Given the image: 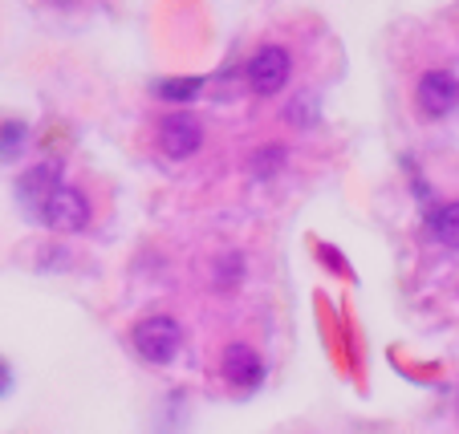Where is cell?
Wrapping results in <instances>:
<instances>
[{
    "label": "cell",
    "mask_w": 459,
    "mask_h": 434,
    "mask_svg": "<svg viewBox=\"0 0 459 434\" xmlns=\"http://www.w3.org/2000/svg\"><path fill=\"white\" fill-rule=\"evenodd\" d=\"M224 378L232 386H240V390H256L260 378H264V362L256 357V349L248 345H232L224 353Z\"/></svg>",
    "instance_id": "cell-7"
},
{
    "label": "cell",
    "mask_w": 459,
    "mask_h": 434,
    "mask_svg": "<svg viewBox=\"0 0 459 434\" xmlns=\"http://www.w3.org/2000/svg\"><path fill=\"white\" fill-rule=\"evenodd\" d=\"M244 73H248L252 94L273 98V94L285 89L289 73H293V61H289V53L281 49V45H264V49L252 53V61L244 65Z\"/></svg>",
    "instance_id": "cell-2"
},
{
    "label": "cell",
    "mask_w": 459,
    "mask_h": 434,
    "mask_svg": "<svg viewBox=\"0 0 459 434\" xmlns=\"http://www.w3.org/2000/svg\"><path fill=\"white\" fill-rule=\"evenodd\" d=\"M41 219H45V227H53V232L74 235V232H82V227L90 224V200L78 191V187L61 183L57 191H53L49 200H45Z\"/></svg>",
    "instance_id": "cell-3"
},
{
    "label": "cell",
    "mask_w": 459,
    "mask_h": 434,
    "mask_svg": "<svg viewBox=\"0 0 459 434\" xmlns=\"http://www.w3.org/2000/svg\"><path fill=\"white\" fill-rule=\"evenodd\" d=\"M415 102L427 118H443L459 106V81L451 78L447 70H431L419 78V89H415Z\"/></svg>",
    "instance_id": "cell-4"
},
{
    "label": "cell",
    "mask_w": 459,
    "mask_h": 434,
    "mask_svg": "<svg viewBox=\"0 0 459 434\" xmlns=\"http://www.w3.org/2000/svg\"><path fill=\"white\" fill-rule=\"evenodd\" d=\"M183 345V329L175 317H147L134 325V349L143 362L151 365H167Z\"/></svg>",
    "instance_id": "cell-1"
},
{
    "label": "cell",
    "mask_w": 459,
    "mask_h": 434,
    "mask_svg": "<svg viewBox=\"0 0 459 434\" xmlns=\"http://www.w3.org/2000/svg\"><path fill=\"white\" fill-rule=\"evenodd\" d=\"M281 163H285V147H269V150H256L252 171H256V174H273Z\"/></svg>",
    "instance_id": "cell-11"
},
{
    "label": "cell",
    "mask_w": 459,
    "mask_h": 434,
    "mask_svg": "<svg viewBox=\"0 0 459 434\" xmlns=\"http://www.w3.org/2000/svg\"><path fill=\"white\" fill-rule=\"evenodd\" d=\"M200 142H204V126L191 114H175V118H167L159 126V150L167 158H191L200 150Z\"/></svg>",
    "instance_id": "cell-5"
},
{
    "label": "cell",
    "mask_w": 459,
    "mask_h": 434,
    "mask_svg": "<svg viewBox=\"0 0 459 434\" xmlns=\"http://www.w3.org/2000/svg\"><path fill=\"white\" fill-rule=\"evenodd\" d=\"M200 89H204L200 78H167L155 86V94L163 102H191V98H200Z\"/></svg>",
    "instance_id": "cell-9"
},
{
    "label": "cell",
    "mask_w": 459,
    "mask_h": 434,
    "mask_svg": "<svg viewBox=\"0 0 459 434\" xmlns=\"http://www.w3.org/2000/svg\"><path fill=\"white\" fill-rule=\"evenodd\" d=\"M9 382H13V374H9V365H4V362H0V394H4V390H9Z\"/></svg>",
    "instance_id": "cell-12"
},
{
    "label": "cell",
    "mask_w": 459,
    "mask_h": 434,
    "mask_svg": "<svg viewBox=\"0 0 459 434\" xmlns=\"http://www.w3.org/2000/svg\"><path fill=\"white\" fill-rule=\"evenodd\" d=\"M21 147H25V126H21V122L0 126V158H17Z\"/></svg>",
    "instance_id": "cell-10"
},
{
    "label": "cell",
    "mask_w": 459,
    "mask_h": 434,
    "mask_svg": "<svg viewBox=\"0 0 459 434\" xmlns=\"http://www.w3.org/2000/svg\"><path fill=\"white\" fill-rule=\"evenodd\" d=\"M57 187H61V166L57 163H37L33 171H25L21 183H17L21 203H25V208H37V211L45 208V200H49Z\"/></svg>",
    "instance_id": "cell-6"
},
{
    "label": "cell",
    "mask_w": 459,
    "mask_h": 434,
    "mask_svg": "<svg viewBox=\"0 0 459 434\" xmlns=\"http://www.w3.org/2000/svg\"><path fill=\"white\" fill-rule=\"evenodd\" d=\"M427 227H431V235L443 243V248H459V200L435 208L431 219H427Z\"/></svg>",
    "instance_id": "cell-8"
}]
</instances>
